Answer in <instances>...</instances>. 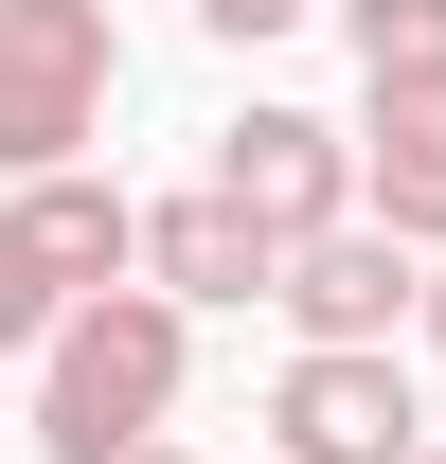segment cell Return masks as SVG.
<instances>
[{
	"mask_svg": "<svg viewBox=\"0 0 446 464\" xmlns=\"http://www.w3.org/2000/svg\"><path fill=\"white\" fill-rule=\"evenodd\" d=\"M179 322L197 304L179 286H90L54 322V357H36V464H143L161 447V411H179Z\"/></svg>",
	"mask_w": 446,
	"mask_h": 464,
	"instance_id": "obj_1",
	"label": "cell"
},
{
	"mask_svg": "<svg viewBox=\"0 0 446 464\" xmlns=\"http://www.w3.org/2000/svg\"><path fill=\"white\" fill-rule=\"evenodd\" d=\"M108 90H125L108 0H0V179H72L108 143Z\"/></svg>",
	"mask_w": 446,
	"mask_h": 464,
	"instance_id": "obj_2",
	"label": "cell"
},
{
	"mask_svg": "<svg viewBox=\"0 0 446 464\" xmlns=\"http://www.w3.org/2000/svg\"><path fill=\"white\" fill-rule=\"evenodd\" d=\"M268 447H286V464H411L429 411H411L393 340H304V357L268 375Z\"/></svg>",
	"mask_w": 446,
	"mask_h": 464,
	"instance_id": "obj_3",
	"label": "cell"
},
{
	"mask_svg": "<svg viewBox=\"0 0 446 464\" xmlns=\"http://www.w3.org/2000/svg\"><path fill=\"white\" fill-rule=\"evenodd\" d=\"M215 179L286 232V250L339 232V215H375V197H357V125H322V108H232L215 125Z\"/></svg>",
	"mask_w": 446,
	"mask_h": 464,
	"instance_id": "obj_4",
	"label": "cell"
},
{
	"mask_svg": "<svg viewBox=\"0 0 446 464\" xmlns=\"http://www.w3.org/2000/svg\"><path fill=\"white\" fill-rule=\"evenodd\" d=\"M286 322H304V340H393V322H429V250L393 215L304 232V250H286Z\"/></svg>",
	"mask_w": 446,
	"mask_h": 464,
	"instance_id": "obj_5",
	"label": "cell"
},
{
	"mask_svg": "<svg viewBox=\"0 0 446 464\" xmlns=\"http://www.w3.org/2000/svg\"><path fill=\"white\" fill-rule=\"evenodd\" d=\"M143 286H179V304H286V232L250 215L232 179H197V197L143 215Z\"/></svg>",
	"mask_w": 446,
	"mask_h": 464,
	"instance_id": "obj_6",
	"label": "cell"
},
{
	"mask_svg": "<svg viewBox=\"0 0 446 464\" xmlns=\"http://www.w3.org/2000/svg\"><path fill=\"white\" fill-rule=\"evenodd\" d=\"M0 232H18L72 304H90V286H143V197H108L90 161H72V179H18V215H0Z\"/></svg>",
	"mask_w": 446,
	"mask_h": 464,
	"instance_id": "obj_7",
	"label": "cell"
},
{
	"mask_svg": "<svg viewBox=\"0 0 446 464\" xmlns=\"http://www.w3.org/2000/svg\"><path fill=\"white\" fill-rule=\"evenodd\" d=\"M357 197H375L411 250H446V72H411V90L357 108Z\"/></svg>",
	"mask_w": 446,
	"mask_h": 464,
	"instance_id": "obj_8",
	"label": "cell"
},
{
	"mask_svg": "<svg viewBox=\"0 0 446 464\" xmlns=\"http://www.w3.org/2000/svg\"><path fill=\"white\" fill-rule=\"evenodd\" d=\"M339 36H357V90H411L446 72V0H339Z\"/></svg>",
	"mask_w": 446,
	"mask_h": 464,
	"instance_id": "obj_9",
	"label": "cell"
},
{
	"mask_svg": "<svg viewBox=\"0 0 446 464\" xmlns=\"http://www.w3.org/2000/svg\"><path fill=\"white\" fill-rule=\"evenodd\" d=\"M54 322H72V286L18 250V232H0V357H54Z\"/></svg>",
	"mask_w": 446,
	"mask_h": 464,
	"instance_id": "obj_10",
	"label": "cell"
},
{
	"mask_svg": "<svg viewBox=\"0 0 446 464\" xmlns=\"http://www.w3.org/2000/svg\"><path fill=\"white\" fill-rule=\"evenodd\" d=\"M304 18H339V0H197V36H232V54L250 36H304Z\"/></svg>",
	"mask_w": 446,
	"mask_h": 464,
	"instance_id": "obj_11",
	"label": "cell"
},
{
	"mask_svg": "<svg viewBox=\"0 0 446 464\" xmlns=\"http://www.w3.org/2000/svg\"><path fill=\"white\" fill-rule=\"evenodd\" d=\"M429 357H446V250H429Z\"/></svg>",
	"mask_w": 446,
	"mask_h": 464,
	"instance_id": "obj_12",
	"label": "cell"
},
{
	"mask_svg": "<svg viewBox=\"0 0 446 464\" xmlns=\"http://www.w3.org/2000/svg\"><path fill=\"white\" fill-rule=\"evenodd\" d=\"M143 464H179V447H143Z\"/></svg>",
	"mask_w": 446,
	"mask_h": 464,
	"instance_id": "obj_13",
	"label": "cell"
},
{
	"mask_svg": "<svg viewBox=\"0 0 446 464\" xmlns=\"http://www.w3.org/2000/svg\"><path fill=\"white\" fill-rule=\"evenodd\" d=\"M411 464H446V447H411Z\"/></svg>",
	"mask_w": 446,
	"mask_h": 464,
	"instance_id": "obj_14",
	"label": "cell"
},
{
	"mask_svg": "<svg viewBox=\"0 0 446 464\" xmlns=\"http://www.w3.org/2000/svg\"><path fill=\"white\" fill-rule=\"evenodd\" d=\"M268 464H286V447H268Z\"/></svg>",
	"mask_w": 446,
	"mask_h": 464,
	"instance_id": "obj_15",
	"label": "cell"
}]
</instances>
